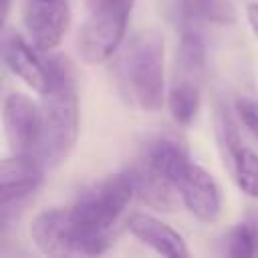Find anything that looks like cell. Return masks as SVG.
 <instances>
[{
    "instance_id": "cell-1",
    "label": "cell",
    "mask_w": 258,
    "mask_h": 258,
    "mask_svg": "<svg viewBox=\"0 0 258 258\" xmlns=\"http://www.w3.org/2000/svg\"><path fill=\"white\" fill-rule=\"evenodd\" d=\"M135 196L129 169L107 175L85 187L69 210L75 232V254H103L119 234V220Z\"/></svg>"
},
{
    "instance_id": "cell-2",
    "label": "cell",
    "mask_w": 258,
    "mask_h": 258,
    "mask_svg": "<svg viewBox=\"0 0 258 258\" xmlns=\"http://www.w3.org/2000/svg\"><path fill=\"white\" fill-rule=\"evenodd\" d=\"M48 87L40 93L42 139L38 157L46 167L60 165L73 151L79 137V89L75 67L64 54H48Z\"/></svg>"
},
{
    "instance_id": "cell-3",
    "label": "cell",
    "mask_w": 258,
    "mask_h": 258,
    "mask_svg": "<svg viewBox=\"0 0 258 258\" xmlns=\"http://www.w3.org/2000/svg\"><path fill=\"white\" fill-rule=\"evenodd\" d=\"M117 89L139 111H159L165 103V48L157 30H143L129 40L115 62Z\"/></svg>"
},
{
    "instance_id": "cell-4",
    "label": "cell",
    "mask_w": 258,
    "mask_h": 258,
    "mask_svg": "<svg viewBox=\"0 0 258 258\" xmlns=\"http://www.w3.org/2000/svg\"><path fill=\"white\" fill-rule=\"evenodd\" d=\"M206 79V42L200 28H179L167 107L179 125H189L202 103Z\"/></svg>"
},
{
    "instance_id": "cell-5",
    "label": "cell",
    "mask_w": 258,
    "mask_h": 258,
    "mask_svg": "<svg viewBox=\"0 0 258 258\" xmlns=\"http://www.w3.org/2000/svg\"><path fill=\"white\" fill-rule=\"evenodd\" d=\"M135 0H87L77 48L87 64L107 60L123 42Z\"/></svg>"
},
{
    "instance_id": "cell-6",
    "label": "cell",
    "mask_w": 258,
    "mask_h": 258,
    "mask_svg": "<svg viewBox=\"0 0 258 258\" xmlns=\"http://www.w3.org/2000/svg\"><path fill=\"white\" fill-rule=\"evenodd\" d=\"M171 183L183 206L202 222H216L222 210V196L216 179L191 159H183L171 171Z\"/></svg>"
},
{
    "instance_id": "cell-7",
    "label": "cell",
    "mask_w": 258,
    "mask_h": 258,
    "mask_svg": "<svg viewBox=\"0 0 258 258\" xmlns=\"http://www.w3.org/2000/svg\"><path fill=\"white\" fill-rule=\"evenodd\" d=\"M22 22L32 46L40 52H50L69 30L71 8L67 0H26Z\"/></svg>"
},
{
    "instance_id": "cell-8",
    "label": "cell",
    "mask_w": 258,
    "mask_h": 258,
    "mask_svg": "<svg viewBox=\"0 0 258 258\" xmlns=\"http://www.w3.org/2000/svg\"><path fill=\"white\" fill-rule=\"evenodd\" d=\"M4 129L12 153H36L42 139V111L22 93H12L4 101Z\"/></svg>"
},
{
    "instance_id": "cell-9",
    "label": "cell",
    "mask_w": 258,
    "mask_h": 258,
    "mask_svg": "<svg viewBox=\"0 0 258 258\" xmlns=\"http://www.w3.org/2000/svg\"><path fill=\"white\" fill-rule=\"evenodd\" d=\"M46 163L36 153H12L0 163V204L2 210L32 196L44 179Z\"/></svg>"
},
{
    "instance_id": "cell-10",
    "label": "cell",
    "mask_w": 258,
    "mask_h": 258,
    "mask_svg": "<svg viewBox=\"0 0 258 258\" xmlns=\"http://www.w3.org/2000/svg\"><path fill=\"white\" fill-rule=\"evenodd\" d=\"M2 58L4 64L32 91H36L38 95L44 93V89L48 87L46 60L40 58L36 50L22 38V34L8 24L2 28Z\"/></svg>"
},
{
    "instance_id": "cell-11",
    "label": "cell",
    "mask_w": 258,
    "mask_h": 258,
    "mask_svg": "<svg viewBox=\"0 0 258 258\" xmlns=\"http://www.w3.org/2000/svg\"><path fill=\"white\" fill-rule=\"evenodd\" d=\"M127 230L145 246H149L153 252L167 256V258H187L189 250L185 246L183 236L173 230L169 224L161 222L159 218L151 214H131L125 222Z\"/></svg>"
},
{
    "instance_id": "cell-12",
    "label": "cell",
    "mask_w": 258,
    "mask_h": 258,
    "mask_svg": "<svg viewBox=\"0 0 258 258\" xmlns=\"http://www.w3.org/2000/svg\"><path fill=\"white\" fill-rule=\"evenodd\" d=\"M30 238L42 254H73V226L67 208L40 212L30 224Z\"/></svg>"
},
{
    "instance_id": "cell-13",
    "label": "cell",
    "mask_w": 258,
    "mask_h": 258,
    "mask_svg": "<svg viewBox=\"0 0 258 258\" xmlns=\"http://www.w3.org/2000/svg\"><path fill=\"white\" fill-rule=\"evenodd\" d=\"M171 16L179 28H200L202 24H232L236 8L232 0H171Z\"/></svg>"
},
{
    "instance_id": "cell-14",
    "label": "cell",
    "mask_w": 258,
    "mask_h": 258,
    "mask_svg": "<svg viewBox=\"0 0 258 258\" xmlns=\"http://www.w3.org/2000/svg\"><path fill=\"white\" fill-rule=\"evenodd\" d=\"M214 135H216V143H218V151L220 157L224 161V167L228 171H232L236 159L240 157V153L244 151V143L238 131V125L230 113V109L226 107V103L216 101L214 105Z\"/></svg>"
},
{
    "instance_id": "cell-15",
    "label": "cell",
    "mask_w": 258,
    "mask_h": 258,
    "mask_svg": "<svg viewBox=\"0 0 258 258\" xmlns=\"http://www.w3.org/2000/svg\"><path fill=\"white\" fill-rule=\"evenodd\" d=\"M224 252L228 256H236V258L258 254V222L238 224L236 228H232L226 236Z\"/></svg>"
},
{
    "instance_id": "cell-16",
    "label": "cell",
    "mask_w": 258,
    "mask_h": 258,
    "mask_svg": "<svg viewBox=\"0 0 258 258\" xmlns=\"http://www.w3.org/2000/svg\"><path fill=\"white\" fill-rule=\"evenodd\" d=\"M230 175L234 177L236 185L246 196L258 200V155L252 149L244 147V151L236 159Z\"/></svg>"
},
{
    "instance_id": "cell-17",
    "label": "cell",
    "mask_w": 258,
    "mask_h": 258,
    "mask_svg": "<svg viewBox=\"0 0 258 258\" xmlns=\"http://www.w3.org/2000/svg\"><path fill=\"white\" fill-rule=\"evenodd\" d=\"M236 113L242 123L250 129V133L258 139V101L250 97H242L236 101Z\"/></svg>"
},
{
    "instance_id": "cell-18",
    "label": "cell",
    "mask_w": 258,
    "mask_h": 258,
    "mask_svg": "<svg viewBox=\"0 0 258 258\" xmlns=\"http://www.w3.org/2000/svg\"><path fill=\"white\" fill-rule=\"evenodd\" d=\"M246 16H248V22H250V28H252L254 36L258 38V4H248Z\"/></svg>"
},
{
    "instance_id": "cell-19",
    "label": "cell",
    "mask_w": 258,
    "mask_h": 258,
    "mask_svg": "<svg viewBox=\"0 0 258 258\" xmlns=\"http://www.w3.org/2000/svg\"><path fill=\"white\" fill-rule=\"evenodd\" d=\"M8 10H10V0H2V16L4 18L8 16Z\"/></svg>"
}]
</instances>
